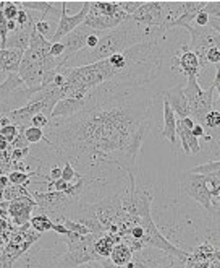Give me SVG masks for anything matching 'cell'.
Here are the masks:
<instances>
[{
  "mask_svg": "<svg viewBox=\"0 0 220 268\" xmlns=\"http://www.w3.org/2000/svg\"><path fill=\"white\" fill-rule=\"evenodd\" d=\"M127 20H128V15L125 12H120L119 15H115V17H102V15H99L96 10L89 9V13L86 15L83 25L91 28L92 31L104 33V31H110V29L119 28Z\"/></svg>",
  "mask_w": 220,
  "mask_h": 268,
  "instance_id": "cell-11",
  "label": "cell"
},
{
  "mask_svg": "<svg viewBox=\"0 0 220 268\" xmlns=\"http://www.w3.org/2000/svg\"><path fill=\"white\" fill-rule=\"evenodd\" d=\"M60 7H62V9H60L59 25H57V29L53 31V36L50 37V42H59L60 39H64V37H65L68 33H72L75 28H78L80 25H83L86 15L89 13L91 2H89V0H88V2H83L80 12H78L76 15H73V17H70L68 12H67V2H65V0L60 4Z\"/></svg>",
  "mask_w": 220,
  "mask_h": 268,
  "instance_id": "cell-9",
  "label": "cell"
},
{
  "mask_svg": "<svg viewBox=\"0 0 220 268\" xmlns=\"http://www.w3.org/2000/svg\"><path fill=\"white\" fill-rule=\"evenodd\" d=\"M175 127H177V116H175V112L172 111L169 103L163 99V130H162V135H163V139H169V142L172 145L177 143Z\"/></svg>",
  "mask_w": 220,
  "mask_h": 268,
  "instance_id": "cell-21",
  "label": "cell"
},
{
  "mask_svg": "<svg viewBox=\"0 0 220 268\" xmlns=\"http://www.w3.org/2000/svg\"><path fill=\"white\" fill-rule=\"evenodd\" d=\"M34 29H36L37 34H41L42 37H45L47 41H50V37L53 36L52 25H50V21H47V20H41V18H39L34 23Z\"/></svg>",
  "mask_w": 220,
  "mask_h": 268,
  "instance_id": "cell-28",
  "label": "cell"
},
{
  "mask_svg": "<svg viewBox=\"0 0 220 268\" xmlns=\"http://www.w3.org/2000/svg\"><path fill=\"white\" fill-rule=\"evenodd\" d=\"M5 5H7L5 0H0V12H2V10L5 9Z\"/></svg>",
  "mask_w": 220,
  "mask_h": 268,
  "instance_id": "cell-52",
  "label": "cell"
},
{
  "mask_svg": "<svg viewBox=\"0 0 220 268\" xmlns=\"http://www.w3.org/2000/svg\"><path fill=\"white\" fill-rule=\"evenodd\" d=\"M92 33V29L88 28L86 25H80L78 28H75L72 33H68L64 39H60L59 42L64 44L65 48V54H64V60L75 56L76 52H80L86 48V39L88 36Z\"/></svg>",
  "mask_w": 220,
  "mask_h": 268,
  "instance_id": "cell-13",
  "label": "cell"
},
{
  "mask_svg": "<svg viewBox=\"0 0 220 268\" xmlns=\"http://www.w3.org/2000/svg\"><path fill=\"white\" fill-rule=\"evenodd\" d=\"M31 125L33 127H37V128H45L47 125H49V119H47L44 114H36V116L31 119Z\"/></svg>",
  "mask_w": 220,
  "mask_h": 268,
  "instance_id": "cell-41",
  "label": "cell"
},
{
  "mask_svg": "<svg viewBox=\"0 0 220 268\" xmlns=\"http://www.w3.org/2000/svg\"><path fill=\"white\" fill-rule=\"evenodd\" d=\"M10 186V182H9V177H7L5 174H0V192H2L4 189H7Z\"/></svg>",
  "mask_w": 220,
  "mask_h": 268,
  "instance_id": "cell-49",
  "label": "cell"
},
{
  "mask_svg": "<svg viewBox=\"0 0 220 268\" xmlns=\"http://www.w3.org/2000/svg\"><path fill=\"white\" fill-rule=\"evenodd\" d=\"M84 104H86V98H83V99H78V98H64V99H60V101L53 106L49 120L72 117V116H75L76 112H80L83 109Z\"/></svg>",
  "mask_w": 220,
  "mask_h": 268,
  "instance_id": "cell-17",
  "label": "cell"
},
{
  "mask_svg": "<svg viewBox=\"0 0 220 268\" xmlns=\"http://www.w3.org/2000/svg\"><path fill=\"white\" fill-rule=\"evenodd\" d=\"M180 189H182L183 195L193 198L201 208L207 211L212 210L209 189L206 184V177L202 174H193L190 171H183L180 174Z\"/></svg>",
  "mask_w": 220,
  "mask_h": 268,
  "instance_id": "cell-8",
  "label": "cell"
},
{
  "mask_svg": "<svg viewBox=\"0 0 220 268\" xmlns=\"http://www.w3.org/2000/svg\"><path fill=\"white\" fill-rule=\"evenodd\" d=\"M190 172L193 174H212V172H220V161L215 159V161H209V163H204V164H198L190 169Z\"/></svg>",
  "mask_w": 220,
  "mask_h": 268,
  "instance_id": "cell-26",
  "label": "cell"
},
{
  "mask_svg": "<svg viewBox=\"0 0 220 268\" xmlns=\"http://www.w3.org/2000/svg\"><path fill=\"white\" fill-rule=\"evenodd\" d=\"M191 135L194 137V139H204V135H206V132H204V125H201V124H194L193 127H191Z\"/></svg>",
  "mask_w": 220,
  "mask_h": 268,
  "instance_id": "cell-44",
  "label": "cell"
},
{
  "mask_svg": "<svg viewBox=\"0 0 220 268\" xmlns=\"http://www.w3.org/2000/svg\"><path fill=\"white\" fill-rule=\"evenodd\" d=\"M180 17V2H162V0H151L143 2V5L131 15V21L144 28H154L165 31V26L170 21Z\"/></svg>",
  "mask_w": 220,
  "mask_h": 268,
  "instance_id": "cell-6",
  "label": "cell"
},
{
  "mask_svg": "<svg viewBox=\"0 0 220 268\" xmlns=\"http://www.w3.org/2000/svg\"><path fill=\"white\" fill-rule=\"evenodd\" d=\"M81 175H83V174H81V172H78L72 164H70V163H65V166L62 167V175H60V179H64L65 182H70V184H72V182H76L78 179L81 177Z\"/></svg>",
  "mask_w": 220,
  "mask_h": 268,
  "instance_id": "cell-30",
  "label": "cell"
},
{
  "mask_svg": "<svg viewBox=\"0 0 220 268\" xmlns=\"http://www.w3.org/2000/svg\"><path fill=\"white\" fill-rule=\"evenodd\" d=\"M9 182L12 184V186H28L29 184V174L23 172V171H12L9 175Z\"/></svg>",
  "mask_w": 220,
  "mask_h": 268,
  "instance_id": "cell-31",
  "label": "cell"
},
{
  "mask_svg": "<svg viewBox=\"0 0 220 268\" xmlns=\"http://www.w3.org/2000/svg\"><path fill=\"white\" fill-rule=\"evenodd\" d=\"M218 80H220V75L217 70L214 83L209 86V90H202L199 86L198 76H188L186 85L183 86V93L186 96L188 107H190V117L193 119L194 124L202 125V120L206 117V114L215 109L214 93L218 91Z\"/></svg>",
  "mask_w": 220,
  "mask_h": 268,
  "instance_id": "cell-5",
  "label": "cell"
},
{
  "mask_svg": "<svg viewBox=\"0 0 220 268\" xmlns=\"http://www.w3.org/2000/svg\"><path fill=\"white\" fill-rule=\"evenodd\" d=\"M36 208V202L31 197H21L17 200L9 202V216L17 226H25L33 216V210Z\"/></svg>",
  "mask_w": 220,
  "mask_h": 268,
  "instance_id": "cell-12",
  "label": "cell"
},
{
  "mask_svg": "<svg viewBox=\"0 0 220 268\" xmlns=\"http://www.w3.org/2000/svg\"><path fill=\"white\" fill-rule=\"evenodd\" d=\"M17 135H18V127L15 125V124L5 125V127L0 128V137H2V139H5L9 143H12L13 139H15Z\"/></svg>",
  "mask_w": 220,
  "mask_h": 268,
  "instance_id": "cell-36",
  "label": "cell"
},
{
  "mask_svg": "<svg viewBox=\"0 0 220 268\" xmlns=\"http://www.w3.org/2000/svg\"><path fill=\"white\" fill-rule=\"evenodd\" d=\"M5 229H9V225L4 218H0V231H5Z\"/></svg>",
  "mask_w": 220,
  "mask_h": 268,
  "instance_id": "cell-51",
  "label": "cell"
},
{
  "mask_svg": "<svg viewBox=\"0 0 220 268\" xmlns=\"http://www.w3.org/2000/svg\"><path fill=\"white\" fill-rule=\"evenodd\" d=\"M64 54H65V48H64V44H62V42H52L50 44V49H49V56L50 57L60 59V57H64Z\"/></svg>",
  "mask_w": 220,
  "mask_h": 268,
  "instance_id": "cell-40",
  "label": "cell"
},
{
  "mask_svg": "<svg viewBox=\"0 0 220 268\" xmlns=\"http://www.w3.org/2000/svg\"><path fill=\"white\" fill-rule=\"evenodd\" d=\"M36 114H42V103L41 101H28L23 107L18 109H13L7 114V117L10 119L12 124L17 127H28L31 125V119H33Z\"/></svg>",
  "mask_w": 220,
  "mask_h": 268,
  "instance_id": "cell-16",
  "label": "cell"
},
{
  "mask_svg": "<svg viewBox=\"0 0 220 268\" xmlns=\"http://www.w3.org/2000/svg\"><path fill=\"white\" fill-rule=\"evenodd\" d=\"M99 262H100V266H102V268H125V266H117V265H114L108 258H102V260H99Z\"/></svg>",
  "mask_w": 220,
  "mask_h": 268,
  "instance_id": "cell-48",
  "label": "cell"
},
{
  "mask_svg": "<svg viewBox=\"0 0 220 268\" xmlns=\"http://www.w3.org/2000/svg\"><path fill=\"white\" fill-rule=\"evenodd\" d=\"M52 231H55V233H57V234H60V236H65V234H68V231H67V229H65V226L62 225V223H53Z\"/></svg>",
  "mask_w": 220,
  "mask_h": 268,
  "instance_id": "cell-47",
  "label": "cell"
},
{
  "mask_svg": "<svg viewBox=\"0 0 220 268\" xmlns=\"http://www.w3.org/2000/svg\"><path fill=\"white\" fill-rule=\"evenodd\" d=\"M154 95L144 86L99 85L84 107L67 119L49 120L44 142L75 169L108 166L133 172L151 133Z\"/></svg>",
  "mask_w": 220,
  "mask_h": 268,
  "instance_id": "cell-1",
  "label": "cell"
},
{
  "mask_svg": "<svg viewBox=\"0 0 220 268\" xmlns=\"http://www.w3.org/2000/svg\"><path fill=\"white\" fill-rule=\"evenodd\" d=\"M33 33V29H17L12 34H9L5 41V49H13V51H21L25 52L29 48V36Z\"/></svg>",
  "mask_w": 220,
  "mask_h": 268,
  "instance_id": "cell-20",
  "label": "cell"
},
{
  "mask_svg": "<svg viewBox=\"0 0 220 268\" xmlns=\"http://www.w3.org/2000/svg\"><path fill=\"white\" fill-rule=\"evenodd\" d=\"M21 197H31V192L25 186H9L2 190V200L5 202L17 200V198H21Z\"/></svg>",
  "mask_w": 220,
  "mask_h": 268,
  "instance_id": "cell-25",
  "label": "cell"
},
{
  "mask_svg": "<svg viewBox=\"0 0 220 268\" xmlns=\"http://www.w3.org/2000/svg\"><path fill=\"white\" fill-rule=\"evenodd\" d=\"M23 135H25V139L28 140V143H39L42 139H44V130L42 128H37V127H26L25 132H23Z\"/></svg>",
  "mask_w": 220,
  "mask_h": 268,
  "instance_id": "cell-29",
  "label": "cell"
},
{
  "mask_svg": "<svg viewBox=\"0 0 220 268\" xmlns=\"http://www.w3.org/2000/svg\"><path fill=\"white\" fill-rule=\"evenodd\" d=\"M209 17H220V2L218 0H210V2H206V7L204 10Z\"/></svg>",
  "mask_w": 220,
  "mask_h": 268,
  "instance_id": "cell-39",
  "label": "cell"
},
{
  "mask_svg": "<svg viewBox=\"0 0 220 268\" xmlns=\"http://www.w3.org/2000/svg\"><path fill=\"white\" fill-rule=\"evenodd\" d=\"M99 31H92L89 36H88V39H86V48L84 49H94L97 46L99 42Z\"/></svg>",
  "mask_w": 220,
  "mask_h": 268,
  "instance_id": "cell-43",
  "label": "cell"
},
{
  "mask_svg": "<svg viewBox=\"0 0 220 268\" xmlns=\"http://www.w3.org/2000/svg\"><path fill=\"white\" fill-rule=\"evenodd\" d=\"M175 133L182 139V147H183V153L185 155H198L201 151V145H199V140L194 139L191 135V130L188 128L182 120H177V127H175Z\"/></svg>",
  "mask_w": 220,
  "mask_h": 268,
  "instance_id": "cell-19",
  "label": "cell"
},
{
  "mask_svg": "<svg viewBox=\"0 0 220 268\" xmlns=\"http://www.w3.org/2000/svg\"><path fill=\"white\" fill-rule=\"evenodd\" d=\"M165 252L152 247H143L136 252H133V257L130 263L125 265V268H157L163 258Z\"/></svg>",
  "mask_w": 220,
  "mask_h": 268,
  "instance_id": "cell-14",
  "label": "cell"
},
{
  "mask_svg": "<svg viewBox=\"0 0 220 268\" xmlns=\"http://www.w3.org/2000/svg\"><path fill=\"white\" fill-rule=\"evenodd\" d=\"M91 9L96 10L102 17H115L120 12H123L119 2H107V0H99V2H91Z\"/></svg>",
  "mask_w": 220,
  "mask_h": 268,
  "instance_id": "cell-23",
  "label": "cell"
},
{
  "mask_svg": "<svg viewBox=\"0 0 220 268\" xmlns=\"http://www.w3.org/2000/svg\"><path fill=\"white\" fill-rule=\"evenodd\" d=\"M29 226L33 228L37 234H41V233H45V231H52L53 221L47 216L45 213H39V214H34V216H31Z\"/></svg>",
  "mask_w": 220,
  "mask_h": 268,
  "instance_id": "cell-24",
  "label": "cell"
},
{
  "mask_svg": "<svg viewBox=\"0 0 220 268\" xmlns=\"http://www.w3.org/2000/svg\"><path fill=\"white\" fill-rule=\"evenodd\" d=\"M20 5L28 12H39L41 13V20L47 18V21L49 20H57L59 21V18H60V9H57L53 2H45V0H34V2H28V0H25V2H21Z\"/></svg>",
  "mask_w": 220,
  "mask_h": 268,
  "instance_id": "cell-18",
  "label": "cell"
},
{
  "mask_svg": "<svg viewBox=\"0 0 220 268\" xmlns=\"http://www.w3.org/2000/svg\"><path fill=\"white\" fill-rule=\"evenodd\" d=\"M117 195H119L122 210L127 214L138 216L143 221H152L151 206L154 198V186L136 182L135 174L128 172V184L119 190Z\"/></svg>",
  "mask_w": 220,
  "mask_h": 268,
  "instance_id": "cell-4",
  "label": "cell"
},
{
  "mask_svg": "<svg viewBox=\"0 0 220 268\" xmlns=\"http://www.w3.org/2000/svg\"><path fill=\"white\" fill-rule=\"evenodd\" d=\"M172 70L178 75L185 76H198L199 75V62L194 54L190 51L188 44H182L177 52V56L172 59Z\"/></svg>",
  "mask_w": 220,
  "mask_h": 268,
  "instance_id": "cell-10",
  "label": "cell"
},
{
  "mask_svg": "<svg viewBox=\"0 0 220 268\" xmlns=\"http://www.w3.org/2000/svg\"><path fill=\"white\" fill-rule=\"evenodd\" d=\"M163 48L159 39L139 42L114 54L96 64L64 68L62 75L65 83L62 86L64 98L83 99L91 90L99 85H123V86H146L162 75Z\"/></svg>",
  "mask_w": 220,
  "mask_h": 268,
  "instance_id": "cell-2",
  "label": "cell"
},
{
  "mask_svg": "<svg viewBox=\"0 0 220 268\" xmlns=\"http://www.w3.org/2000/svg\"><path fill=\"white\" fill-rule=\"evenodd\" d=\"M207 28H210V29H214V31L220 33V17H209Z\"/></svg>",
  "mask_w": 220,
  "mask_h": 268,
  "instance_id": "cell-45",
  "label": "cell"
},
{
  "mask_svg": "<svg viewBox=\"0 0 220 268\" xmlns=\"http://www.w3.org/2000/svg\"><path fill=\"white\" fill-rule=\"evenodd\" d=\"M207 21H209V15L206 12H199L198 15H196L193 25L199 26V28H204V26H207Z\"/></svg>",
  "mask_w": 220,
  "mask_h": 268,
  "instance_id": "cell-42",
  "label": "cell"
},
{
  "mask_svg": "<svg viewBox=\"0 0 220 268\" xmlns=\"http://www.w3.org/2000/svg\"><path fill=\"white\" fill-rule=\"evenodd\" d=\"M141 5H143V0H125V2H119V7L128 15V17H131Z\"/></svg>",
  "mask_w": 220,
  "mask_h": 268,
  "instance_id": "cell-34",
  "label": "cell"
},
{
  "mask_svg": "<svg viewBox=\"0 0 220 268\" xmlns=\"http://www.w3.org/2000/svg\"><path fill=\"white\" fill-rule=\"evenodd\" d=\"M206 62H207V65L212 64V65H215V68H218V64H220V48H210L206 52Z\"/></svg>",
  "mask_w": 220,
  "mask_h": 268,
  "instance_id": "cell-38",
  "label": "cell"
},
{
  "mask_svg": "<svg viewBox=\"0 0 220 268\" xmlns=\"http://www.w3.org/2000/svg\"><path fill=\"white\" fill-rule=\"evenodd\" d=\"M62 175V167L60 166H52V169L49 171V181H57Z\"/></svg>",
  "mask_w": 220,
  "mask_h": 268,
  "instance_id": "cell-46",
  "label": "cell"
},
{
  "mask_svg": "<svg viewBox=\"0 0 220 268\" xmlns=\"http://www.w3.org/2000/svg\"><path fill=\"white\" fill-rule=\"evenodd\" d=\"M202 124L204 125H207L210 128H217L220 125V111H210L206 114V117H204L202 120Z\"/></svg>",
  "mask_w": 220,
  "mask_h": 268,
  "instance_id": "cell-35",
  "label": "cell"
},
{
  "mask_svg": "<svg viewBox=\"0 0 220 268\" xmlns=\"http://www.w3.org/2000/svg\"><path fill=\"white\" fill-rule=\"evenodd\" d=\"M185 29H188L191 34V42L188 44L190 51L196 56L199 62V70H204L207 67L206 62V52L210 48H220V34L214 29H210L207 26L199 28L194 25H185Z\"/></svg>",
  "mask_w": 220,
  "mask_h": 268,
  "instance_id": "cell-7",
  "label": "cell"
},
{
  "mask_svg": "<svg viewBox=\"0 0 220 268\" xmlns=\"http://www.w3.org/2000/svg\"><path fill=\"white\" fill-rule=\"evenodd\" d=\"M157 268H186V260L174 257L170 254H165Z\"/></svg>",
  "mask_w": 220,
  "mask_h": 268,
  "instance_id": "cell-27",
  "label": "cell"
},
{
  "mask_svg": "<svg viewBox=\"0 0 220 268\" xmlns=\"http://www.w3.org/2000/svg\"><path fill=\"white\" fill-rule=\"evenodd\" d=\"M165 33L162 29H154V28H144L136 25L135 21L128 20L120 25L119 28L110 29V31H104L99 34V42L94 49H83L76 52L75 56L65 59L62 62V67L65 68H76V67H86L91 64H96L99 60H104L114 54L123 52L125 49L136 46L139 42L151 41V39H160Z\"/></svg>",
  "mask_w": 220,
  "mask_h": 268,
  "instance_id": "cell-3",
  "label": "cell"
},
{
  "mask_svg": "<svg viewBox=\"0 0 220 268\" xmlns=\"http://www.w3.org/2000/svg\"><path fill=\"white\" fill-rule=\"evenodd\" d=\"M162 96L172 107V111L175 112V116L180 117V120L190 117V107H188L186 96L183 93V86H174V88L163 90Z\"/></svg>",
  "mask_w": 220,
  "mask_h": 268,
  "instance_id": "cell-15",
  "label": "cell"
},
{
  "mask_svg": "<svg viewBox=\"0 0 220 268\" xmlns=\"http://www.w3.org/2000/svg\"><path fill=\"white\" fill-rule=\"evenodd\" d=\"M2 13H4V17H5L7 21L15 20V18H17V13H18V2H7Z\"/></svg>",
  "mask_w": 220,
  "mask_h": 268,
  "instance_id": "cell-37",
  "label": "cell"
},
{
  "mask_svg": "<svg viewBox=\"0 0 220 268\" xmlns=\"http://www.w3.org/2000/svg\"><path fill=\"white\" fill-rule=\"evenodd\" d=\"M10 148V143L7 142L5 139H2V137H0V153H4V151H7Z\"/></svg>",
  "mask_w": 220,
  "mask_h": 268,
  "instance_id": "cell-50",
  "label": "cell"
},
{
  "mask_svg": "<svg viewBox=\"0 0 220 268\" xmlns=\"http://www.w3.org/2000/svg\"><path fill=\"white\" fill-rule=\"evenodd\" d=\"M23 132H25V127H18V135L15 137L13 142L10 143L12 150H25V148H29V143H28V140L25 139Z\"/></svg>",
  "mask_w": 220,
  "mask_h": 268,
  "instance_id": "cell-33",
  "label": "cell"
},
{
  "mask_svg": "<svg viewBox=\"0 0 220 268\" xmlns=\"http://www.w3.org/2000/svg\"><path fill=\"white\" fill-rule=\"evenodd\" d=\"M62 225L65 226L67 231L70 233H76V234H81V236H86V234H89V229L80 225V223H76V221H72V219H64L62 221Z\"/></svg>",
  "mask_w": 220,
  "mask_h": 268,
  "instance_id": "cell-32",
  "label": "cell"
},
{
  "mask_svg": "<svg viewBox=\"0 0 220 268\" xmlns=\"http://www.w3.org/2000/svg\"><path fill=\"white\" fill-rule=\"evenodd\" d=\"M133 257V252L131 249L127 246L125 242H117L115 246L110 250V255L108 260L117 266H125L127 263H130V260Z\"/></svg>",
  "mask_w": 220,
  "mask_h": 268,
  "instance_id": "cell-22",
  "label": "cell"
}]
</instances>
